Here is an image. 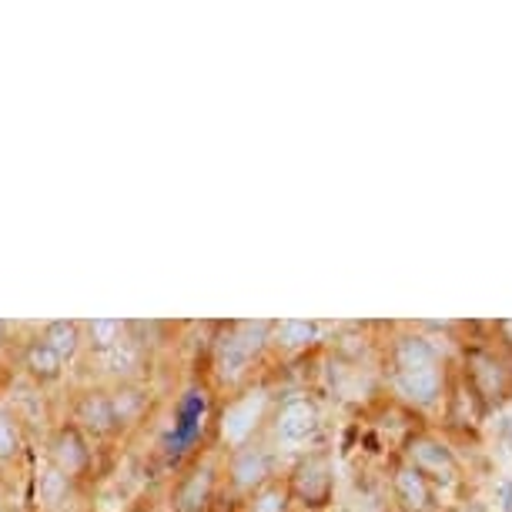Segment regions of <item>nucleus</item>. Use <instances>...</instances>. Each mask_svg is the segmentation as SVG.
I'll use <instances>...</instances> for the list:
<instances>
[{
    "label": "nucleus",
    "mask_w": 512,
    "mask_h": 512,
    "mask_svg": "<svg viewBox=\"0 0 512 512\" xmlns=\"http://www.w3.org/2000/svg\"><path fill=\"white\" fill-rule=\"evenodd\" d=\"M399 496L405 499V506H409V509H425L429 492H425L422 472H415V469H402L399 472Z\"/></svg>",
    "instance_id": "obj_9"
},
{
    "label": "nucleus",
    "mask_w": 512,
    "mask_h": 512,
    "mask_svg": "<svg viewBox=\"0 0 512 512\" xmlns=\"http://www.w3.org/2000/svg\"><path fill=\"white\" fill-rule=\"evenodd\" d=\"M315 425H318L315 405L305 399H292L282 412H278L275 429H278V439L282 442H305L315 432Z\"/></svg>",
    "instance_id": "obj_4"
},
{
    "label": "nucleus",
    "mask_w": 512,
    "mask_h": 512,
    "mask_svg": "<svg viewBox=\"0 0 512 512\" xmlns=\"http://www.w3.org/2000/svg\"><path fill=\"white\" fill-rule=\"evenodd\" d=\"M395 382L409 395L412 402L432 405L439 399L442 375H439V359L425 338H402L395 349Z\"/></svg>",
    "instance_id": "obj_1"
},
{
    "label": "nucleus",
    "mask_w": 512,
    "mask_h": 512,
    "mask_svg": "<svg viewBox=\"0 0 512 512\" xmlns=\"http://www.w3.org/2000/svg\"><path fill=\"white\" fill-rule=\"evenodd\" d=\"M278 338L285 345H305L315 338V325L312 322H282L278 325Z\"/></svg>",
    "instance_id": "obj_10"
},
{
    "label": "nucleus",
    "mask_w": 512,
    "mask_h": 512,
    "mask_svg": "<svg viewBox=\"0 0 512 512\" xmlns=\"http://www.w3.org/2000/svg\"><path fill=\"white\" fill-rule=\"evenodd\" d=\"M44 342L61 362L71 359V355L77 352V325L74 322H51V325H47Z\"/></svg>",
    "instance_id": "obj_7"
},
{
    "label": "nucleus",
    "mask_w": 512,
    "mask_h": 512,
    "mask_svg": "<svg viewBox=\"0 0 512 512\" xmlns=\"http://www.w3.org/2000/svg\"><path fill=\"white\" fill-rule=\"evenodd\" d=\"M412 459H415V472H432L442 486H452L456 482V459L446 446L432 439H419L412 446Z\"/></svg>",
    "instance_id": "obj_5"
},
{
    "label": "nucleus",
    "mask_w": 512,
    "mask_h": 512,
    "mask_svg": "<svg viewBox=\"0 0 512 512\" xmlns=\"http://www.w3.org/2000/svg\"><path fill=\"white\" fill-rule=\"evenodd\" d=\"M235 476H238L241 486H251V482H258V479L265 476V459L255 456V452H248V456H241Z\"/></svg>",
    "instance_id": "obj_12"
},
{
    "label": "nucleus",
    "mask_w": 512,
    "mask_h": 512,
    "mask_svg": "<svg viewBox=\"0 0 512 512\" xmlns=\"http://www.w3.org/2000/svg\"><path fill=\"white\" fill-rule=\"evenodd\" d=\"M118 335H121V325L111 322V318H98V322H91V338L98 349H114L118 345Z\"/></svg>",
    "instance_id": "obj_11"
},
{
    "label": "nucleus",
    "mask_w": 512,
    "mask_h": 512,
    "mask_svg": "<svg viewBox=\"0 0 512 512\" xmlns=\"http://www.w3.org/2000/svg\"><path fill=\"white\" fill-rule=\"evenodd\" d=\"M262 409H265V395L262 392L245 395V399L235 402L225 412V422H221V436H225L231 446H241V442L251 436V429H255V422H258V415H262Z\"/></svg>",
    "instance_id": "obj_3"
},
{
    "label": "nucleus",
    "mask_w": 512,
    "mask_h": 512,
    "mask_svg": "<svg viewBox=\"0 0 512 512\" xmlns=\"http://www.w3.org/2000/svg\"><path fill=\"white\" fill-rule=\"evenodd\" d=\"M14 452H17V432H14V425L0 415V459L14 456Z\"/></svg>",
    "instance_id": "obj_13"
},
{
    "label": "nucleus",
    "mask_w": 512,
    "mask_h": 512,
    "mask_svg": "<svg viewBox=\"0 0 512 512\" xmlns=\"http://www.w3.org/2000/svg\"><path fill=\"white\" fill-rule=\"evenodd\" d=\"M496 502L502 512H512V479H502L496 486Z\"/></svg>",
    "instance_id": "obj_15"
},
{
    "label": "nucleus",
    "mask_w": 512,
    "mask_h": 512,
    "mask_svg": "<svg viewBox=\"0 0 512 512\" xmlns=\"http://www.w3.org/2000/svg\"><path fill=\"white\" fill-rule=\"evenodd\" d=\"M282 509H285V496L278 489H268V492L258 496L255 509H251V512H282Z\"/></svg>",
    "instance_id": "obj_14"
},
{
    "label": "nucleus",
    "mask_w": 512,
    "mask_h": 512,
    "mask_svg": "<svg viewBox=\"0 0 512 512\" xmlns=\"http://www.w3.org/2000/svg\"><path fill=\"white\" fill-rule=\"evenodd\" d=\"M27 369L34 375H41V379H57V372H61V359L47 349V342H34L31 349H27Z\"/></svg>",
    "instance_id": "obj_8"
},
{
    "label": "nucleus",
    "mask_w": 512,
    "mask_h": 512,
    "mask_svg": "<svg viewBox=\"0 0 512 512\" xmlns=\"http://www.w3.org/2000/svg\"><path fill=\"white\" fill-rule=\"evenodd\" d=\"M262 335H265V325H241L235 335L225 338V345H221V372L228 375V379H235V375L245 369L251 355L258 352V345H262Z\"/></svg>",
    "instance_id": "obj_2"
},
{
    "label": "nucleus",
    "mask_w": 512,
    "mask_h": 512,
    "mask_svg": "<svg viewBox=\"0 0 512 512\" xmlns=\"http://www.w3.org/2000/svg\"><path fill=\"white\" fill-rule=\"evenodd\" d=\"M84 459H88V452H84L81 439H77V432L64 429L61 436L54 439V462H57V469L71 476V472H77V469L84 466Z\"/></svg>",
    "instance_id": "obj_6"
},
{
    "label": "nucleus",
    "mask_w": 512,
    "mask_h": 512,
    "mask_svg": "<svg viewBox=\"0 0 512 512\" xmlns=\"http://www.w3.org/2000/svg\"><path fill=\"white\" fill-rule=\"evenodd\" d=\"M506 328H509V335H512V322H509V325H506Z\"/></svg>",
    "instance_id": "obj_16"
}]
</instances>
